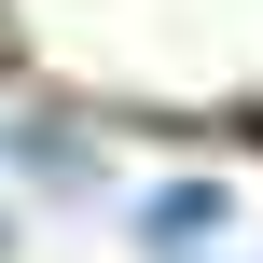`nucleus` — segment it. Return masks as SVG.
<instances>
[{
	"label": "nucleus",
	"mask_w": 263,
	"mask_h": 263,
	"mask_svg": "<svg viewBox=\"0 0 263 263\" xmlns=\"http://www.w3.org/2000/svg\"><path fill=\"white\" fill-rule=\"evenodd\" d=\"M139 236H153V250H194V236H222V194H166Z\"/></svg>",
	"instance_id": "1"
}]
</instances>
